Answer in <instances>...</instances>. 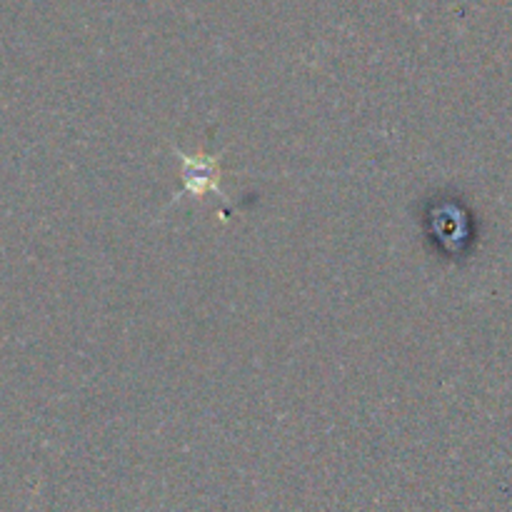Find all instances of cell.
I'll use <instances>...</instances> for the list:
<instances>
[{"mask_svg": "<svg viewBox=\"0 0 512 512\" xmlns=\"http://www.w3.org/2000/svg\"><path fill=\"white\" fill-rule=\"evenodd\" d=\"M180 155V163H183V190L175 200H180L183 195H195V198H203V195L215 193L218 198H225L223 190H220V163L210 155Z\"/></svg>", "mask_w": 512, "mask_h": 512, "instance_id": "cell-1", "label": "cell"}]
</instances>
